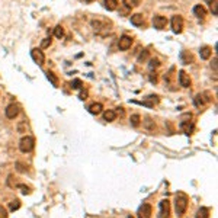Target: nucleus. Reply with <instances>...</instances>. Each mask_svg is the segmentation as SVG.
I'll list each match as a JSON object with an SVG mask.
<instances>
[{
    "label": "nucleus",
    "mask_w": 218,
    "mask_h": 218,
    "mask_svg": "<svg viewBox=\"0 0 218 218\" xmlns=\"http://www.w3.org/2000/svg\"><path fill=\"white\" fill-rule=\"evenodd\" d=\"M186 208H188V198L186 195H176L175 198V211H176V215L178 217H182L185 214Z\"/></svg>",
    "instance_id": "1"
},
{
    "label": "nucleus",
    "mask_w": 218,
    "mask_h": 218,
    "mask_svg": "<svg viewBox=\"0 0 218 218\" xmlns=\"http://www.w3.org/2000/svg\"><path fill=\"white\" fill-rule=\"evenodd\" d=\"M33 147H35V140L32 137H29V135H25V137H22L19 141V150L22 153H29L33 150Z\"/></svg>",
    "instance_id": "2"
},
{
    "label": "nucleus",
    "mask_w": 218,
    "mask_h": 218,
    "mask_svg": "<svg viewBox=\"0 0 218 218\" xmlns=\"http://www.w3.org/2000/svg\"><path fill=\"white\" fill-rule=\"evenodd\" d=\"M170 217V202L167 199H161L159 202V218Z\"/></svg>",
    "instance_id": "3"
},
{
    "label": "nucleus",
    "mask_w": 218,
    "mask_h": 218,
    "mask_svg": "<svg viewBox=\"0 0 218 218\" xmlns=\"http://www.w3.org/2000/svg\"><path fill=\"white\" fill-rule=\"evenodd\" d=\"M153 208L150 204H143L137 211V218H151Z\"/></svg>",
    "instance_id": "4"
},
{
    "label": "nucleus",
    "mask_w": 218,
    "mask_h": 218,
    "mask_svg": "<svg viewBox=\"0 0 218 218\" xmlns=\"http://www.w3.org/2000/svg\"><path fill=\"white\" fill-rule=\"evenodd\" d=\"M31 57H32V60L38 66H42L44 61H45V55H44V53L41 51L40 48H32L31 50Z\"/></svg>",
    "instance_id": "5"
},
{
    "label": "nucleus",
    "mask_w": 218,
    "mask_h": 218,
    "mask_svg": "<svg viewBox=\"0 0 218 218\" xmlns=\"http://www.w3.org/2000/svg\"><path fill=\"white\" fill-rule=\"evenodd\" d=\"M172 31L175 33H180L183 31V19L182 16H173L172 18Z\"/></svg>",
    "instance_id": "6"
},
{
    "label": "nucleus",
    "mask_w": 218,
    "mask_h": 218,
    "mask_svg": "<svg viewBox=\"0 0 218 218\" xmlns=\"http://www.w3.org/2000/svg\"><path fill=\"white\" fill-rule=\"evenodd\" d=\"M132 45V38L131 36H128V35H122L121 38H119V42H118V47L121 51H126V50H130Z\"/></svg>",
    "instance_id": "7"
},
{
    "label": "nucleus",
    "mask_w": 218,
    "mask_h": 218,
    "mask_svg": "<svg viewBox=\"0 0 218 218\" xmlns=\"http://www.w3.org/2000/svg\"><path fill=\"white\" fill-rule=\"evenodd\" d=\"M5 113H6V116L9 119H15L18 115H19V106L15 105V103H12V105H9L6 108V111H5Z\"/></svg>",
    "instance_id": "8"
},
{
    "label": "nucleus",
    "mask_w": 218,
    "mask_h": 218,
    "mask_svg": "<svg viewBox=\"0 0 218 218\" xmlns=\"http://www.w3.org/2000/svg\"><path fill=\"white\" fill-rule=\"evenodd\" d=\"M153 25H154L156 29H164L166 25H167V19H166L164 16L157 15V16H154V18H153Z\"/></svg>",
    "instance_id": "9"
},
{
    "label": "nucleus",
    "mask_w": 218,
    "mask_h": 218,
    "mask_svg": "<svg viewBox=\"0 0 218 218\" xmlns=\"http://www.w3.org/2000/svg\"><path fill=\"white\" fill-rule=\"evenodd\" d=\"M179 83H180V86L182 87H189L191 86V77H189L183 70H180V71H179Z\"/></svg>",
    "instance_id": "10"
},
{
    "label": "nucleus",
    "mask_w": 218,
    "mask_h": 218,
    "mask_svg": "<svg viewBox=\"0 0 218 218\" xmlns=\"http://www.w3.org/2000/svg\"><path fill=\"white\" fill-rule=\"evenodd\" d=\"M131 23L134 26H143L144 25V18L141 13H135L131 16Z\"/></svg>",
    "instance_id": "11"
},
{
    "label": "nucleus",
    "mask_w": 218,
    "mask_h": 218,
    "mask_svg": "<svg viewBox=\"0 0 218 218\" xmlns=\"http://www.w3.org/2000/svg\"><path fill=\"white\" fill-rule=\"evenodd\" d=\"M193 15H195L196 18H199V19H204L205 15H206V12H205V7L201 6V5L195 6V7H193Z\"/></svg>",
    "instance_id": "12"
},
{
    "label": "nucleus",
    "mask_w": 218,
    "mask_h": 218,
    "mask_svg": "<svg viewBox=\"0 0 218 218\" xmlns=\"http://www.w3.org/2000/svg\"><path fill=\"white\" fill-rule=\"evenodd\" d=\"M103 119H105L106 122H112V121L116 119V112L112 111V109H108V111L103 112Z\"/></svg>",
    "instance_id": "13"
},
{
    "label": "nucleus",
    "mask_w": 218,
    "mask_h": 218,
    "mask_svg": "<svg viewBox=\"0 0 218 218\" xmlns=\"http://www.w3.org/2000/svg\"><path fill=\"white\" fill-rule=\"evenodd\" d=\"M102 109H103L102 103H92V105L89 106V112L92 113V115H99L102 112Z\"/></svg>",
    "instance_id": "14"
},
{
    "label": "nucleus",
    "mask_w": 218,
    "mask_h": 218,
    "mask_svg": "<svg viewBox=\"0 0 218 218\" xmlns=\"http://www.w3.org/2000/svg\"><path fill=\"white\" fill-rule=\"evenodd\" d=\"M211 54H212V51H211V48L209 47H202L201 50H199V55H201V58L202 60H208L209 57H211Z\"/></svg>",
    "instance_id": "15"
},
{
    "label": "nucleus",
    "mask_w": 218,
    "mask_h": 218,
    "mask_svg": "<svg viewBox=\"0 0 218 218\" xmlns=\"http://www.w3.org/2000/svg\"><path fill=\"white\" fill-rule=\"evenodd\" d=\"M195 218H209V209L205 208V206H201L196 212V217Z\"/></svg>",
    "instance_id": "16"
},
{
    "label": "nucleus",
    "mask_w": 218,
    "mask_h": 218,
    "mask_svg": "<svg viewBox=\"0 0 218 218\" xmlns=\"http://www.w3.org/2000/svg\"><path fill=\"white\" fill-rule=\"evenodd\" d=\"M118 6V0H105V7L108 10H115Z\"/></svg>",
    "instance_id": "17"
},
{
    "label": "nucleus",
    "mask_w": 218,
    "mask_h": 218,
    "mask_svg": "<svg viewBox=\"0 0 218 218\" xmlns=\"http://www.w3.org/2000/svg\"><path fill=\"white\" fill-rule=\"evenodd\" d=\"M180 58H182V63H183V64H191L192 61H193V57H192L191 54L188 55V53H182L180 54Z\"/></svg>",
    "instance_id": "18"
},
{
    "label": "nucleus",
    "mask_w": 218,
    "mask_h": 218,
    "mask_svg": "<svg viewBox=\"0 0 218 218\" xmlns=\"http://www.w3.org/2000/svg\"><path fill=\"white\" fill-rule=\"evenodd\" d=\"M54 35H55V38H58V40H61L63 36H64V29L60 26V25H57V26L54 28Z\"/></svg>",
    "instance_id": "19"
},
{
    "label": "nucleus",
    "mask_w": 218,
    "mask_h": 218,
    "mask_svg": "<svg viewBox=\"0 0 218 218\" xmlns=\"http://www.w3.org/2000/svg\"><path fill=\"white\" fill-rule=\"evenodd\" d=\"M47 77H48V80L53 83V86H58V79L54 76V73H51V71H47Z\"/></svg>",
    "instance_id": "20"
},
{
    "label": "nucleus",
    "mask_w": 218,
    "mask_h": 218,
    "mask_svg": "<svg viewBox=\"0 0 218 218\" xmlns=\"http://www.w3.org/2000/svg\"><path fill=\"white\" fill-rule=\"evenodd\" d=\"M140 121H141V118H140V115H132L131 116V119H130V122H131V125L132 126H137L140 125Z\"/></svg>",
    "instance_id": "21"
},
{
    "label": "nucleus",
    "mask_w": 218,
    "mask_h": 218,
    "mask_svg": "<svg viewBox=\"0 0 218 218\" xmlns=\"http://www.w3.org/2000/svg\"><path fill=\"white\" fill-rule=\"evenodd\" d=\"M124 5L126 7H135L140 5V0H124Z\"/></svg>",
    "instance_id": "22"
},
{
    "label": "nucleus",
    "mask_w": 218,
    "mask_h": 218,
    "mask_svg": "<svg viewBox=\"0 0 218 218\" xmlns=\"http://www.w3.org/2000/svg\"><path fill=\"white\" fill-rule=\"evenodd\" d=\"M9 208H10V211H16V209H19V208H20V201H19V199H15V201H12Z\"/></svg>",
    "instance_id": "23"
},
{
    "label": "nucleus",
    "mask_w": 218,
    "mask_h": 218,
    "mask_svg": "<svg viewBox=\"0 0 218 218\" xmlns=\"http://www.w3.org/2000/svg\"><path fill=\"white\" fill-rule=\"evenodd\" d=\"M81 86H83V83H81V80H80V79H74L71 81V87H73V89H80Z\"/></svg>",
    "instance_id": "24"
},
{
    "label": "nucleus",
    "mask_w": 218,
    "mask_h": 218,
    "mask_svg": "<svg viewBox=\"0 0 218 218\" xmlns=\"http://www.w3.org/2000/svg\"><path fill=\"white\" fill-rule=\"evenodd\" d=\"M159 66H160L159 60H150V64H148V68H150V70H153V68H157Z\"/></svg>",
    "instance_id": "25"
},
{
    "label": "nucleus",
    "mask_w": 218,
    "mask_h": 218,
    "mask_svg": "<svg viewBox=\"0 0 218 218\" xmlns=\"http://www.w3.org/2000/svg\"><path fill=\"white\" fill-rule=\"evenodd\" d=\"M148 98H150V99H153L154 102H156V103L159 102V99H157V96H148ZM143 105H145V106H150V108H151V106L154 105V103H153V102H147V100H145V102H143Z\"/></svg>",
    "instance_id": "26"
},
{
    "label": "nucleus",
    "mask_w": 218,
    "mask_h": 218,
    "mask_svg": "<svg viewBox=\"0 0 218 218\" xmlns=\"http://www.w3.org/2000/svg\"><path fill=\"white\" fill-rule=\"evenodd\" d=\"M195 105H196V106H202V105H204L202 95H196V96H195Z\"/></svg>",
    "instance_id": "27"
},
{
    "label": "nucleus",
    "mask_w": 218,
    "mask_h": 218,
    "mask_svg": "<svg viewBox=\"0 0 218 218\" xmlns=\"http://www.w3.org/2000/svg\"><path fill=\"white\" fill-rule=\"evenodd\" d=\"M16 170H18V172H20V173H25L28 169L22 164V163H19V161H18V163H16Z\"/></svg>",
    "instance_id": "28"
},
{
    "label": "nucleus",
    "mask_w": 218,
    "mask_h": 218,
    "mask_svg": "<svg viewBox=\"0 0 218 218\" xmlns=\"http://www.w3.org/2000/svg\"><path fill=\"white\" fill-rule=\"evenodd\" d=\"M50 45H51V38H45V40L41 42V47H42V48H48Z\"/></svg>",
    "instance_id": "29"
},
{
    "label": "nucleus",
    "mask_w": 218,
    "mask_h": 218,
    "mask_svg": "<svg viewBox=\"0 0 218 218\" xmlns=\"http://www.w3.org/2000/svg\"><path fill=\"white\" fill-rule=\"evenodd\" d=\"M211 10H212V15L217 16V0H212L211 2Z\"/></svg>",
    "instance_id": "30"
},
{
    "label": "nucleus",
    "mask_w": 218,
    "mask_h": 218,
    "mask_svg": "<svg viewBox=\"0 0 218 218\" xmlns=\"http://www.w3.org/2000/svg\"><path fill=\"white\" fill-rule=\"evenodd\" d=\"M0 218H7V211L3 206H0Z\"/></svg>",
    "instance_id": "31"
},
{
    "label": "nucleus",
    "mask_w": 218,
    "mask_h": 218,
    "mask_svg": "<svg viewBox=\"0 0 218 218\" xmlns=\"http://www.w3.org/2000/svg\"><path fill=\"white\" fill-rule=\"evenodd\" d=\"M147 55H148V51H145V50H144V53H141V54H140L138 60H140V61H143V60H145V58H147Z\"/></svg>",
    "instance_id": "32"
},
{
    "label": "nucleus",
    "mask_w": 218,
    "mask_h": 218,
    "mask_svg": "<svg viewBox=\"0 0 218 218\" xmlns=\"http://www.w3.org/2000/svg\"><path fill=\"white\" fill-rule=\"evenodd\" d=\"M145 125L148 126L150 130H153V128H154V124L151 122V119H150V118H147V121H145Z\"/></svg>",
    "instance_id": "33"
},
{
    "label": "nucleus",
    "mask_w": 218,
    "mask_h": 218,
    "mask_svg": "<svg viewBox=\"0 0 218 218\" xmlns=\"http://www.w3.org/2000/svg\"><path fill=\"white\" fill-rule=\"evenodd\" d=\"M19 188L22 189V193H23V195L29 193V188H26V186H22V185H19Z\"/></svg>",
    "instance_id": "34"
},
{
    "label": "nucleus",
    "mask_w": 218,
    "mask_h": 218,
    "mask_svg": "<svg viewBox=\"0 0 218 218\" xmlns=\"http://www.w3.org/2000/svg\"><path fill=\"white\" fill-rule=\"evenodd\" d=\"M80 99H83V100L87 99V92H81V93H80Z\"/></svg>",
    "instance_id": "35"
},
{
    "label": "nucleus",
    "mask_w": 218,
    "mask_h": 218,
    "mask_svg": "<svg viewBox=\"0 0 218 218\" xmlns=\"http://www.w3.org/2000/svg\"><path fill=\"white\" fill-rule=\"evenodd\" d=\"M212 67H214V70H215V71H217V57H215V58H214V61H212V64H211Z\"/></svg>",
    "instance_id": "36"
},
{
    "label": "nucleus",
    "mask_w": 218,
    "mask_h": 218,
    "mask_svg": "<svg viewBox=\"0 0 218 218\" xmlns=\"http://www.w3.org/2000/svg\"><path fill=\"white\" fill-rule=\"evenodd\" d=\"M85 2H86V3H92L93 0H85Z\"/></svg>",
    "instance_id": "37"
}]
</instances>
